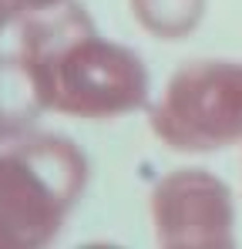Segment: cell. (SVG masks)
<instances>
[{
    "label": "cell",
    "instance_id": "6da1fadb",
    "mask_svg": "<svg viewBox=\"0 0 242 249\" xmlns=\"http://www.w3.org/2000/svg\"><path fill=\"white\" fill-rule=\"evenodd\" d=\"M17 51L54 115L111 122L148 105L152 78L141 54L104 37L78 0L27 14Z\"/></svg>",
    "mask_w": 242,
    "mask_h": 249
},
{
    "label": "cell",
    "instance_id": "7a4b0ae2",
    "mask_svg": "<svg viewBox=\"0 0 242 249\" xmlns=\"http://www.w3.org/2000/svg\"><path fill=\"white\" fill-rule=\"evenodd\" d=\"M87 185V159L64 135L0 145V249H47Z\"/></svg>",
    "mask_w": 242,
    "mask_h": 249
},
{
    "label": "cell",
    "instance_id": "3957f363",
    "mask_svg": "<svg viewBox=\"0 0 242 249\" xmlns=\"http://www.w3.org/2000/svg\"><path fill=\"white\" fill-rule=\"evenodd\" d=\"M148 124L172 152H222L242 142V61H185L148 108Z\"/></svg>",
    "mask_w": 242,
    "mask_h": 249
},
{
    "label": "cell",
    "instance_id": "277c9868",
    "mask_svg": "<svg viewBox=\"0 0 242 249\" xmlns=\"http://www.w3.org/2000/svg\"><path fill=\"white\" fill-rule=\"evenodd\" d=\"M158 249H239L229 185L205 168H175L152 189Z\"/></svg>",
    "mask_w": 242,
    "mask_h": 249
},
{
    "label": "cell",
    "instance_id": "5b68a950",
    "mask_svg": "<svg viewBox=\"0 0 242 249\" xmlns=\"http://www.w3.org/2000/svg\"><path fill=\"white\" fill-rule=\"evenodd\" d=\"M44 111L47 108L20 51L0 54V145L34 135Z\"/></svg>",
    "mask_w": 242,
    "mask_h": 249
},
{
    "label": "cell",
    "instance_id": "8992f818",
    "mask_svg": "<svg viewBox=\"0 0 242 249\" xmlns=\"http://www.w3.org/2000/svg\"><path fill=\"white\" fill-rule=\"evenodd\" d=\"M141 31L158 41L189 37L205 17V0H128Z\"/></svg>",
    "mask_w": 242,
    "mask_h": 249
},
{
    "label": "cell",
    "instance_id": "52a82bcc",
    "mask_svg": "<svg viewBox=\"0 0 242 249\" xmlns=\"http://www.w3.org/2000/svg\"><path fill=\"white\" fill-rule=\"evenodd\" d=\"M54 3H61V0H0V14H3V20L10 27V24H20L27 14L44 10V7H54Z\"/></svg>",
    "mask_w": 242,
    "mask_h": 249
},
{
    "label": "cell",
    "instance_id": "ba28073f",
    "mask_svg": "<svg viewBox=\"0 0 242 249\" xmlns=\"http://www.w3.org/2000/svg\"><path fill=\"white\" fill-rule=\"evenodd\" d=\"M78 249H121V246H115V243H84Z\"/></svg>",
    "mask_w": 242,
    "mask_h": 249
},
{
    "label": "cell",
    "instance_id": "9c48e42d",
    "mask_svg": "<svg viewBox=\"0 0 242 249\" xmlns=\"http://www.w3.org/2000/svg\"><path fill=\"white\" fill-rule=\"evenodd\" d=\"M3 27H7V20H3V14H0V31H3Z\"/></svg>",
    "mask_w": 242,
    "mask_h": 249
}]
</instances>
